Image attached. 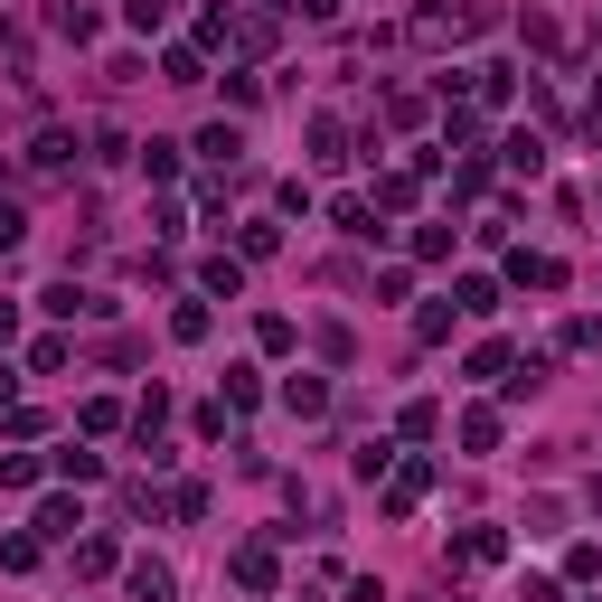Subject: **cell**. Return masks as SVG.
Segmentation results:
<instances>
[{
    "instance_id": "16",
    "label": "cell",
    "mask_w": 602,
    "mask_h": 602,
    "mask_svg": "<svg viewBox=\"0 0 602 602\" xmlns=\"http://www.w3.org/2000/svg\"><path fill=\"white\" fill-rule=\"evenodd\" d=\"M0 489H38V462L28 452H0Z\"/></svg>"
},
{
    "instance_id": "20",
    "label": "cell",
    "mask_w": 602,
    "mask_h": 602,
    "mask_svg": "<svg viewBox=\"0 0 602 602\" xmlns=\"http://www.w3.org/2000/svg\"><path fill=\"white\" fill-rule=\"evenodd\" d=\"M20 339V301H0V348Z\"/></svg>"
},
{
    "instance_id": "17",
    "label": "cell",
    "mask_w": 602,
    "mask_h": 602,
    "mask_svg": "<svg viewBox=\"0 0 602 602\" xmlns=\"http://www.w3.org/2000/svg\"><path fill=\"white\" fill-rule=\"evenodd\" d=\"M123 20H132V28H141V38H151V28H161V20H170V0H123Z\"/></svg>"
},
{
    "instance_id": "9",
    "label": "cell",
    "mask_w": 602,
    "mask_h": 602,
    "mask_svg": "<svg viewBox=\"0 0 602 602\" xmlns=\"http://www.w3.org/2000/svg\"><path fill=\"white\" fill-rule=\"evenodd\" d=\"M452 321H462V301H452V311H442V301H424V311H415V339H452Z\"/></svg>"
},
{
    "instance_id": "4",
    "label": "cell",
    "mask_w": 602,
    "mask_h": 602,
    "mask_svg": "<svg viewBox=\"0 0 602 602\" xmlns=\"http://www.w3.org/2000/svg\"><path fill=\"white\" fill-rule=\"evenodd\" d=\"M424 481H433L424 462H405V471H395V489H386V518H405V509H415V499H424Z\"/></svg>"
},
{
    "instance_id": "18",
    "label": "cell",
    "mask_w": 602,
    "mask_h": 602,
    "mask_svg": "<svg viewBox=\"0 0 602 602\" xmlns=\"http://www.w3.org/2000/svg\"><path fill=\"white\" fill-rule=\"evenodd\" d=\"M20 235H28V217H20V208H0V255H10Z\"/></svg>"
},
{
    "instance_id": "14",
    "label": "cell",
    "mask_w": 602,
    "mask_h": 602,
    "mask_svg": "<svg viewBox=\"0 0 602 602\" xmlns=\"http://www.w3.org/2000/svg\"><path fill=\"white\" fill-rule=\"evenodd\" d=\"M170 339H208V301H180L170 311Z\"/></svg>"
},
{
    "instance_id": "2",
    "label": "cell",
    "mask_w": 602,
    "mask_h": 602,
    "mask_svg": "<svg viewBox=\"0 0 602 602\" xmlns=\"http://www.w3.org/2000/svg\"><path fill=\"white\" fill-rule=\"evenodd\" d=\"M235 583L245 593H274V546H235Z\"/></svg>"
},
{
    "instance_id": "19",
    "label": "cell",
    "mask_w": 602,
    "mask_h": 602,
    "mask_svg": "<svg viewBox=\"0 0 602 602\" xmlns=\"http://www.w3.org/2000/svg\"><path fill=\"white\" fill-rule=\"evenodd\" d=\"M301 20H339V0H292Z\"/></svg>"
},
{
    "instance_id": "3",
    "label": "cell",
    "mask_w": 602,
    "mask_h": 602,
    "mask_svg": "<svg viewBox=\"0 0 602 602\" xmlns=\"http://www.w3.org/2000/svg\"><path fill=\"white\" fill-rule=\"evenodd\" d=\"M282 405L311 424V415H329V386H321V377H292V386H282Z\"/></svg>"
},
{
    "instance_id": "13",
    "label": "cell",
    "mask_w": 602,
    "mask_h": 602,
    "mask_svg": "<svg viewBox=\"0 0 602 602\" xmlns=\"http://www.w3.org/2000/svg\"><path fill=\"white\" fill-rule=\"evenodd\" d=\"M198 282H208V292H227V301H235V292H245V264H235V255H217V264H208V274H198Z\"/></svg>"
},
{
    "instance_id": "5",
    "label": "cell",
    "mask_w": 602,
    "mask_h": 602,
    "mask_svg": "<svg viewBox=\"0 0 602 602\" xmlns=\"http://www.w3.org/2000/svg\"><path fill=\"white\" fill-rule=\"evenodd\" d=\"M499 556H509V536H499V528H471L462 536V565H499Z\"/></svg>"
},
{
    "instance_id": "12",
    "label": "cell",
    "mask_w": 602,
    "mask_h": 602,
    "mask_svg": "<svg viewBox=\"0 0 602 602\" xmlns=\"http://www.w3.org/2000/svg\"><path fill=\"white\" fill-rule=\"evenodd\" d=\"M76 528H85V518H76V499H47V509H38V536H76Z\"/></svg>"
},
{
    "instance_id": "10",
    "label": "cell",
    "mask_w": 602,
    "mask_h": 602,
    "mask_svg": "<svg viewBox=\"0 0 602 602\" xmlns=\"http://www.w3.org/2000/svg\"><path fill=\"white\" fill-rule=\"evenodd\" d=\"M76 565H85V575H114L123 546H114V536H85V546H76Z\"/></svg>"
},
{
    "instance_id": "15",
    "label": "cell",
    "mask_w": 602,
    "mask_h": 602,
    "mask_svg": "<svg viewBox=\"0 0 602 602\" xmlns=\"http://www.w3.org/2000/svg\"><path fill=\"white\" fill-rule=\"evenodd\" d=\"M198 151H208V161H235L245 141H235V123H208V132H198Z\"/></svg>"
},
{
    "instance_id": "7",
    "label": "cell",
    "mask_w": 602,
    "mask_h": 602,
    "mask_svg": "<svg viewBox=\"0 0 602 602\" xmlns=\"http://www.w3.org/2000/svg\"><path fill=\"white\" fill-rule=\"evenodd\" d=\"M509 170H518V180H536V170H546V141H536V132H509Z\"/></svg>"
},
{
    "instance_id": "1",
    "label": "cell",
    "mask_w": 602,
    "mask_h": 602,
    "mask_svg": "<svg viewBox=\"0 0 602 602\" xmlns=\"http://www.w3.org/2000/svg\"><path fill=\"white\" fill-rule=\"evenodd\" d=\"M132 602H180V575H170L161 556H141L132 565Z\"/></svg>"
},
{
    "instance_id": "8",
    "label": "cell",
    "mask_w": 602,
    "mask_h": 602,
    "mask_svg": "<svg viewBox=\"0 0 602 602\" xmlns=\"http://www.w3.org/2000/svg\"><path fill=\"white\" fill-rule=\"evenodd\" d=\"M462 442H471V452H499V415H489V405H471V415H462Z\"/></svg>"
},
{
    "instance_id": "11",
    "label": "cell",
    "mask_w": 602,
    "mask_h": 602,
    "mask_svg": "<svg viewBox=\"0 0 602 602\" xmlns=\"http://www.w3.org/2000/svg\"><path fill=\"white\" fill-rule=\"evenodd\" d=\"M28 161H38V170H67V161H76V132H38V151H28Z\"/></svg>"
},
{
    "instance_id": "6",
    "label": "cell",
    "mask_w": 602,
    "mask_h": 602,
    "mask_svg": "<svg viewBox=\"0 0 602 602\" xmlns=\"http://www.w3.org/2000/svg\"><path fill=\"white\" fill-rule=\"evenodd\" d=\"M518 282H536V292H565V264H556V255H518Z\"/></svg>"
}]
</instances>
